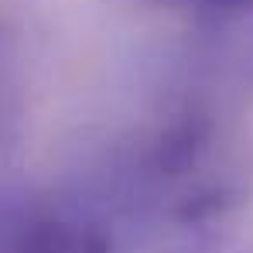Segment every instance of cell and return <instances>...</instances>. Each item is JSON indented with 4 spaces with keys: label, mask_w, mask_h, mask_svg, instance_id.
<instances>
[{
    "label": "cell",
    "mask_w": 253,
    "mask_h": 253,
    "mask_svg": "<svg viewBox=\"0 0 253 253\" xmlns=\"http://www.w3.org/2000/svg\"><path fill=\"white\" fill-rule=\"evenodd\" d=\"M28 253H106V243L92 229L55 222V226H44L42 233H35V240L28 243Z\"/></svg>",
    "instance_id": "cell-1"
},
{
    "label": "cell",
    "mask_w": 253,
    "mask_h": 253,
    "mask_svg": "<svg viewBox=\"0 0 253 253\" xmlns=\"http://www.w3.org/2000/svg\"><path fill=\"white\" fill-rule=\"evenodd\" d=\"M185 3H195V7H212V10H226V7H240L247 0H185Z\"/></svg>",
    "instance_id": "cell-2"
}]
</instances>
